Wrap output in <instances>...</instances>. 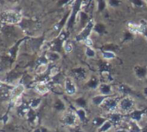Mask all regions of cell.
Returning a JSON list of instances; mask_svg holds the SVG:
<instances>
[{
	"label": "cell",
	"instance_id": "6da1fadb",
	"mask_svg": "<svg viewBox=\"0 0 147 132\" xmlns=\"http://www.w3.org/2000/svg\"><path fill=\"white\" fill-rule=\"evenodd\" d=\"M1 20L7 24H18L22 21V16L20 13L13 11H8L0 15Z\"/></svg>",
	"mask_w": 147,
	"mask_h": 132
},
{
	"label": "cell",
	"instance_id": "7a4b0ae2",
	"mask_svg": "<svg viewBox=\"0 0 147 132\" xmlns=\"http://www.w3.org/2000/svg\"><path fill=\"white\" fill-rule=\"evenodd\" d=\"M24 84H18L16 85L12 90L11 91V98L12 100H18V98H20V97L22 96V94L24 92Z\"/></svg>",
	"mask_w": 147,
	"mask_h": 132
},
{
	"label": "cell",
	"instance_id": "3957f363",
	"mask_svg": "<svg viewBox=\"0 0 147 132\" xmlns=\"http://www.w3.org/2000/svg\"><path fill=\"white\" fill-rule=\"evenodd\" d=\"M65 91L68 95H74L76 92V85L71 78H67L65 81Z\"/></svg>",
	"mask_w": 147,
	"mask_h": 132
},
{
	"label": "cell",
	"instance_id": "277c9868",
	"mask_svg": "<svg viewBox=\"0 0 147 132\" xmlns=\"http://www.w3.org/2000/svg\"><path fill=\"white\" fill-rule=\"evenodd\" d=\"M93 27H94V23H93V22H89V23L87 24V26L84 28V30L80 33L79 38H85V39H87L88 37H89L88 36H89L90 31H92Z\"/></svg>",
	"mask_w": 147,
	"mask_h": 132
},
{
	"label": "cell",
	"instance_id": "5b68a950",
	"mask_svg": "<svg viewBox=\"0 0 147 132\" xmlns=\"http://www.w3.org/2000/svg\"><path fill=\"white\" fill-rule=\"evenodd\" d=\"M35 90H36L38 94H40V95H44V94L48 93L49 90V87L47 86L46 84H44V83H40V84H37L36 85Z\"/></svg>",
	"mask_w": 147,
	"mask_h": 132
},
{
	"label": "cell",
	"instance_id": "8992f818",
	"mask_svg": "<svg viewBox=\"0 0 147 132\" xmlns=\"http://www.w3.org/2000/svg\"><path fill=\"white\" fill-rule=\"evenodd\" d=\"M47 69H48V65L46 63H42V64H40L38 67H37L36 73L39 74V75L40 74H42V73H44L47 71Z\"/></svg>",
	"mask_w": 147,
	"mask_h": 132
},
{
	"label": "cell",
	"instance_id": "52a82bcc",
	"mask_svg": "<svg viewBox=\"0 0 147 132\" xmlns=\"http://www.w3.org/2000/svg\"><path fill=\"white\" fill-rule=\"evenodd\" d=\"M47 58H48L49 61L54 62V61L57 60L58 58H60V56H59V55H58L57 53H55V52H49V53L47 55Z\"/></svg>",
	"mask_w": 147,
	"mask_h": 132
},
{
	"label": "cell",
	"instance_id": "ba28073f",
	"mask_svg": "<svg viewBox=\"0 0 147 132\" xmlns=\"http://www.w3.org/2000/svg\"><path fill=\"white\" fill-rule=\"evenodd\" d=\"M63 47H64V50L67 52V53H69L73 50V44L72 43H70L69 41H67L64 43L63 44Z\"/></svg>",
	"mask_w": 147,
	"mask_h": 132
},
{
	"label": "cell",
	"instance_id": "9c48e42d",
	"mask_svg": "<svg viewBox=\"0 0 147 132\" xmlns=\"http://www.w3.org/2000/svg\"><path fill=\"white\" fill-rule=\"evenodd\" d=\"M86 55L88 56H92L94 57L95 56V51L92 49V48H87V50H86Z\"/></svg>",
	"mask_w": 147,
	"mask_h": 132
},
{
	"label": "cell",
	"instance_id": "30bf717a",
	"mask_svg": "<svg viewBox=\"0 0 147 132\" xmlns=\"http://www.w3.org/2000/svg\"><path fill=\"white\" fill-rule=\"evenodd\" d=\"M40 102H41V100H40V99L35 98V99H33V100L31 101V106H32L34 109H36V108H37V107L39 106Z\"/></svg>",
	"mask_w": 147,
	"mask_h": 132
},
{
	"label": "cell",
	"instance_id": "8fae6325",
	"mask_svg": "<svg viewBox=\"0 0 147 132\" xmlns=\"http://www.w3.org/2000/svg\"><path fill=\"white\" fill-rule=\"evenodd\" d=\"M103 55H104V57L105 58H107V59H112V58H114L115 57V55L113 52H107V51H106V52H104Z\"/></svg>",
	"mask_w": 147,
	"mask_h": 132
}]
</instances>
